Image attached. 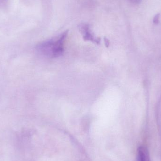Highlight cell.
Returning a JSON list of instances; mask_svg holds the SVG:
<instances>
[{"label": "cell", "mask_w": 161, "mask_h": 161, "mask_svg": "<svg viewBox=\"0 0 161 161\" xmlns=\"http://www.w3.org/2000/svg\"><path fill=\"white\" fill-rule=\"evenodd\" d=\"M138 161H151L149 151L145 147L141 146L138 148Z\"/></svg>", "instance_id": "obj_2"}, {"label": "cell", "mask_w": 161, "mask_h": 161, "mask_svg": "<svg viewBox=\"0 0 161 161\" xmlns=\"http://www.w3.org/2000/svg\"><path fill=\"white\" fill-rule=\"evenodd\" d=\"M129 1H130L131 3H132L137 4L140 3L142 0H129Z\"/></svg>", "instance_id": "obj_4"}, {"label": "cell", "mask_w": 161, "mask_h": 161, "mask_svg": "<svg viewBox=\"0 0 161 161\" xmlns=\"http://www.w3.org/2000/svg\"><path fill=\"white\" fill-rule=\"evenodd\" d=\"M80 29L84 33V38L92 41L94 40L92 35L90 33V29H89V27L88 25L84 24L81 25L80 26Z\"/></svg>", "instance_id": "obj_3"}, {"label": "cell", "mask_w": 161, "mask_h": 161, "mask_svg": "<svg viewBox=\"0 0 161 161\" xmlns=\"http://www.w3.org/2000/svg\"><path fill=\"white\" fill-rule=\"evenodd\" d=\"M68 32H64L57 38L40 43L37 46L39 52L44 55L57 57L61 55L64 51V44Z\"/></svg>", "instance_id": "obj_1"}, {"label": "cell", "mask_w": 161, "mask_h": 161, "mask_svg": "<svg viewBox=\"0 0 161 161\" xmlns=\"http://www.w3.org/2000/svg\"><path fill=\"white\" fill-rule=\"evenodd\" d=\"M159 19V15H157V16H155L154 19V23H158V22Z\"/></svg>", "instance_id": "obj_5"}]
</instances>
